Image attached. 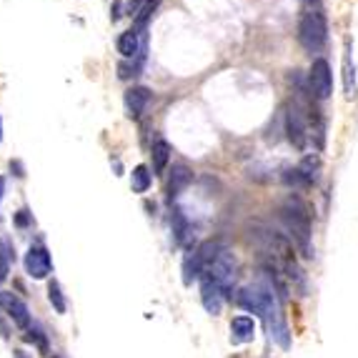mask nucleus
Returning a JSON list of instances; mask_svg holds the SVG:
<instances>
[{
	"label": "nucleus",
	"instance_id": "nucleus-1",
	"mask_svg": "<svg viewBox=\"0 0 358 358\" xmlns=\"http://www.w3.org/2000/svg\"><path fill=\"white\" fill-rule=\"evenodd\" d=\"M281 293L275 288V283L268 278V273L263 275L261 281L251 283L243 291H238L235 301L241 303L243 308H248L251 313H258V316L266 321L268 326V336L271 341L281 346V348H288L291 346V336H288V326L283 321L281 313Z\"/></svg>",
	"mask_w": 358,
	"mask_h": 358
},
{
	"label": "nucleus",
	"instance_id": "nucleus-2",
	"mask_svg": "<svg viewBox=\"0 0 358 358\" xmlns=\"http://www.w3.org/2000/svg\"><path fill=\"white\" fill-rule=\"evenodd\" d=\"M281 220L283 226L288 228L291 238L296 243L298 253L303 258H313V246H310V218L306 213V206L301 200L288 198L281 208Z\"/></svg>",
	"mask_w": 358,
	"mask_h": 358
},
{
	"label": "nucleus",
	"instance_id": "nucleus-3",
	"mask_svg": "<svg viewBox=\"0 0 358 358\" xmlns=\"http://www.w3.org/2000/svg\"><path fill=\"white\" fill-rule=\"evenodd\" d=\"M298 41L306 50L318 53L328 41V25H326V15L321 6L303 8L301 23H298Z\"/></svg>",
	"mask_w": 358,
	"mask_h": 358
},
{
	"label": "nucleus",
	"instance_id": "nucleus-4",
	"mask_svg": "<svg viewBox=\"0 0 358 358\" xmlns=\"http://www.w3.org/2000/svg\"><path fill=\"white\" fill-rule=\"evenodd\" d=\"M310 90L316 93V98H321V101H326V98L333 93V76H330V65L328 61H324V58H318V61H313V65H310Z\"/></svg>",
	"mask_w": 358,
	"mask_h": 358
},
{
	"label": "nucleus",
	"instance_id": "nucleus-5",
	"mask_svg": "<svg viewBox=\"0 0 358 358\" xmlns=\"http://www.w3.org/2000/svg\"><path fill=\"white\" fill-rule=\"evenodd\" d=\"M0 310L13 318V324L18 328H30V310H28V306L15 293L0 291Z\"/></svg>",
	"mask_w": 358,
	"mask_h": 358
},
{
	"label": "nucleus",
	"instance_id": "nucleus-6",
	"mask_svg": "<svg viewBox=\"0 0 358 358\" xmlns=\"http://www.w3.org/2000/svg\"><path fill=\"white\" fill-rule=\"evenodd\" d=\"M25 271L30 278L41 281L53 271V261H50V253L43 246H33L25 253Z\"/></svg>",
	"mask_w": 358,
	"mask_h": 358
},
{
	"label": "nucleus",
	"instance_id": "nucleus-7",
	"mask_svg": "<svg viewBox=\"0 0 358 358\" xmlns=\"http://www.w3.org/2000/svg\"><path fill=\"white\" fill-rule=\"evenodd\" d=\"M200 301H203V306H206L208 313L218 316L220 310H223L226 293H223V288H220L215 281H211L208 275H200Z\"/></svg>",
	"mask_w": 358,
	"mask_h": 358
},
{
	"label": "nucleus",
	"instance_id": "nucleus-8",
	"mask_svg": "<svg viewBox=\"0 0 358 358\" xmlns=\"http://www.w3.org/2000/svg\"><path fill=\"white\" fill-rule=\"evenodd\" d=\"M286 133H288V140L296 145L298 151L306 148V140H308V128H306V120H303V113L293 105L286 113Z\"/></svg>",
	"mask_w": 358,
	"mask_h": 358
},
{
	"label": "nucleus",
	"instance_id": "nucleus-9",
	"mask_svg": "<svg viewBox=\"0 0 358 358\" xmlns=\"http://www.w3.org/2000/svg\"><path fill=\"white\" fill-rule=\"evenodd\" d=\"M253 336H255L253 318L235 316L233 321H231V341H233V344H248V341H253Z\"/></svg>",
	"mask_w": 358,
	"mask_h": 358
},
{
	"label": "nucleus",
	"instance_id": "nucleus-10",
	"mask_svg": "<svg viewBox=\"0 0 358 358\" xmlns=\"http://www.w3.org/2000/svg\"><path fill=\"white\" fill-rule=\"evenodd\" d=\"M148 103H151V90L148 88H131L125 93V110H128L131 118L140 116Z\"/></svg>",
	"mask_w": 358,
	"mask_h": 358
},
{
	"label": "nucleus",
	"instance_id": "nucleus-11",
	"mask_svg": "<svg viewBox=\"0 0 358 358\" xmlns=\"http://www.w3.org/2000/svg\"><path fill=\"white\" fill-rule=\"evenodd\" d=\"M140 50H143V43H140V30H136V28L118 38V53L123 58H136V55H140Z\"/></svg>",
	"mask_w": 358,
	"mask_h": 358
},
{
	"label": "nucleus",
	"instance_id": "nucleus-12",
	"mask_svg": "<svg viewBox=\"0 0 358 358\" xmlns=\"http://www.w3.org/2000/svg\"><path fill=\"white\" fill-rule=\"evenodd\" d=\"M191 183H193V173L188 171L186 165H173L171 178H168V193H171V198L178 196L180 191H186Z\"/></svg>",
	"mask_w": 358,
	"mask_h": 358
},
{
	"label": "nucleus",
	"instance_id": "nucleus-13",
	"mask_svg": "<svg viewBox=\"0 0 358 358\" xmlns=\"http://www.w3.org/2000/svg\"><path fill=\"white\" fill-rule=\"evenodd\" d=\"M153 156V173H163V168L168 165V158H171V145L165 143L163 138H158L151 148Z\"/></svg>",
	"mask_w": 358,
	"mask_h": 358
},
{
	"label": "nucleus",
	"instance_id": "nucleus-14",
	"mask_svg": "<svg viewBox=\"0 0 358 358\" xmlns=\"http://www.w3.org/2000/svg\"><path fill=\"white\" fill-rule=\"evenodd\" d=\"M200 275H203V263H200L198 251H193V253L186 255V261H183V281H186V286H191Z\"/></svg>",
	"mask_w": 358,
	"mask_h": 358
},
{
	"label": "nucleus",
	"instance_id": "nucleus-15",
	"mask_svg": "<svg viewBox=\"0 0 358 358\" xmlns=\"http://www.w3.org/2000/svg\"><path fill=\"white\" fill-rule=\"evenodd\" d=\"M283 183L288 188H308L313 180H310L301 168H286V173H283Z\"/></svg>",
	"mask_w": 358,
	"mask_h": 358
},
{
	"label": "nucleus",
	"instance_id": "nucleus-16",
	"mask_svg": "<svg viewBox=\"0 0 358 358\" xmlns=\"http://www.w3.org/2000/svg\"><path fill=\"white\" fill-rule=\"evenodd\" d=\"M131 186L136 193H145L148 188H151V171H148L145 165H136V168H133Z\"/></svg>",
	"mask_w": 358,
	"mask_h": 358
},
{
	"label": "nucleus",
	"instance_id": "nucleus-17",
	"mask_svg": "<svg viewBox=\"0 0 358 358\" xmlns=\"http://www.w3.org/2000/svg\"><path fill=\"white\" fill-rule=\"evenodd\" d=\"M10 263H13V246L6 238H0V283L10 273Z\"/></svg>",
	"mask_w": 358,
	"mask_h": 358
},
{
	"label": "nucleus",
	"instance_id": "nucleus-18",
	"mask_svg": "<svg viewBox=\"0 0 358 358\" xmlns=\"http://www.w3.org/2000/svg\"><path fill=\"white\" fill-rule=\"evenodd\" d=\"M344 81H346V96H356V83H353V68H351V43H346Z\"/></svg>",
	"mask_w": 358,
	"mask_h": 358
},
{
	"label": "nucleus",
	"instance_id": "nucleus-19",
	"mask_svg": "<svg viewBox=\"0 0 358 358\" xmlns=\"http://www.w3.org/2000/svg\"><path fill=\"white\" fill-rule=\"evenodd\" d=\"M173 233H176V241L178 243H186V235H188V220L186 215L176 211L173 213Z\"/></svg>",
	"mask_w": 358,
	"mask_h": 358
},
{
	"label": "nucleus",
	"instance_id": "nucleus-20",
	"mask_svg": "<svg viewBox=\"0 0 358 358\" xmlns=\"http://www.w3.org/2000/svg\"><path fill=\"white\" fill-rule=\"evenodd\" d=\"M48 298H50V303L55 306V310H58V313H65L68 303H65V298H63V293H61V286H58L55 281L48 286Z\"/></svg>",
	"mask_w": 358,
	"mask_h": 358
},
{
	"label": "nucleus",
	"instance_id": "nucleus-21",
	"mask_svg": "<svg viewBox=\"0 0 358 358\" xmlns=\"http://www.w3.org/2000/svg\"><path fill=\"white\" fill-rule=\"evenodd\" d=\"M298 168H301L310 180H316V176H318V160L316 158H310V156L308 158H303V163L298 165Z\"/></svg>",
	"mask_w": 358,
	"mask_h": 358
},
{
	"label": "nucleus",
	"instance_id": "nucleus-22",
	"mask_svg": "<svg viewBox=\"0 0 358 358\" xmlns=\"http://www.w3.org/2000/svg\"><path fill=\"white\" fill-rule=\"evenodd\" d=\"M3 193H6V178H0V200H3Z\"/></svg>",
	"mask_w": 358,
	"mask_h": 358
},
{
	"label": "nucleus",
	"instance_id": "nucleus-23",
	"mask_svg": "<svg viewBox=\"0 0 358 358\" xmlns=\"http://www.w3.org/2000/svg\"><path fill=\"white\" fill-rule=\"evenodd\" d=\"M0 140H3V123H0Z\"/></svg>",
	"mask_w": 358,
	"mask_h": 358
}]
</instances>
